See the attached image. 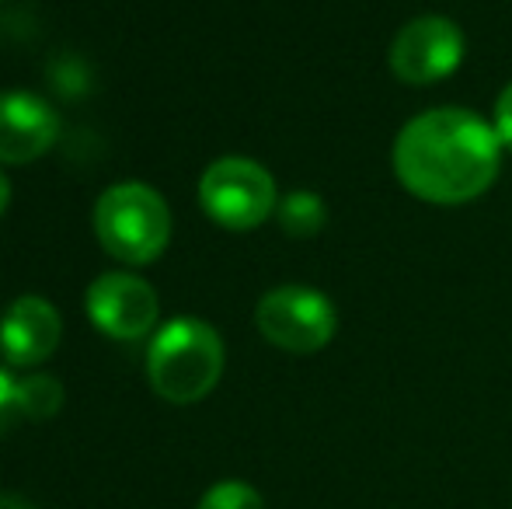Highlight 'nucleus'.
<instances>
[{
	"label": "nucleus",
	"mask_w": 512,
	"mask_h": 509,
	"mask_svg": "<svg viewBox=\"0 0 512 509\" xmlns=\"http://www.w3.org/2000/svg\"><path fill=\"white\" fill-rule=\"evenodd\" d=\"M63 339V318L46 297L25 293L0 318V356L11 367L32 370L56 353Z\"/></svg>",
	"instance_id": "obj_9"
},
{
	"label": "nucleus",
	"mask_w": 512,
	"mask_h": 509,
	"mask_svg": "<svg viewBox=\"0 0 512 509\" xmlns=\"http://www.w3.org/2000/svg\"><path fill=\"white\" fill-rule=\"evenodd\" d=\"M227 349L203 318H171L154 332L147 349V381L171 405H196L223 377Z\"/></svg>",
	"instance_id": "obj_2"
},
{
	"label": "nucleus",
	"mask_w": 512,
	"mask_h": 509,
	"mask_svg": "<svg viewBox=\"0 0 512 509\" xmlns=\"http://www.w3.org/2000/svg\"><path fill=\"white\" fill-rule=\"evenodd\" d=\"M0 509H35V506L25 503L21 496H7V492H0Z\"/></svg>",
	"instance_id": "obj_16"
},
{
	"label": "nucleus",
	"mask_w": 512,
	"mask_h": 509,
	"mask_svg": "<svg viewBox=\"0 0 512 509\" xmlns=\"http://www.w3.org/2000/svg\"><path fill=\"white\" fill-rule=\"evenodd\" d=\"M276 220L290 238H314L328 224V203L310 189H293L279 199Z\"/></svg>",
	"instance_id": "obj_10"
},
{
	"label": "nucleus",
	"mask_w": 512,
	"mask_h": 509,
	"mask_svg": "<svg viewBox=\"0 0 512 509\" xmlns=\"http://www.w3.org/2000/svg\"><path fill=\"white\" fill-rule=\"evenodd\" d=\"M196 509H265V499L258 496L255 485L241 482V478H223V482L209 485Z\"/></svg>",
	"instance_id": "obj_12"
},
{
	"label": "nucleus",
	"mask_w": 512,
	"mask_h": 509,
	"mask_svg": "<svg viewBox=\"0 0 512 509\" xmlns=\"http://www.w3.org/2000/svg\"><path fill=\"white\" fill-rule=\"evenodd\" d=\"M502 154L506 147L488 119L460 105H443L401 126L391 168L408 196L432 206H464L495 185Z\"/></svg>",
	"instance_id": "obj_1"
},
{
	"label": "nucleus",
	"mask_w": 512,
	"mask_h": 509,
	"mask_svg": "<svg viewBox=\"0 0 512 509\" xmlns=\"http://www.w3.org/2000/svg\"><path fill=\"white\" fill-rule=\"evenodd\" d=\"M492 126H495V133H499L502 147H506L509 154H512V81L499 91V98H495Z\"/></svg>",
	"instance_id": "obj_13"
},
{
	"label": "nucleus",
	"mask_w": 512,
	"mask_h": 509,
	"mask_svg": "<svg viewBox=\"0 0 512 509\" xmlns=\"http://www.w3.org/2000/svg\"><path fill=\"white\" fill-rule=\"evenodd\" d=\"M199 206L223 231H255L276 213V178L255 157H216L199 178Z\"/></svg>",
	"instance_id": "obj_4"
},
{
	"label": "nucleus",
	"mask_w": 512,
	"mask_h": 509,
	"mask_svg": "<svg viewBox=\"0 0 512 509\" xmlns=\"http://www.w3.org/2000/svg\"><path fill=\"white\" fill-rule=\"evenodd\" d=\"M18 381L0 367V433L18 419Z\"/></svg>",
	"instance_id": "obj_14"
},
{
	"label": "nucleus",
	"mask_w": 512,
	"mask_h": 509,
	"mask_svg": "<svg viewBox=\"0 0 512 509\" xmlns=\"http://www.w3.org/2000/svg\"><path fill=\"white\" fill-rule=\"evenodd\" d=\"M60 140V116L35 91H0V164H32Z\"/></svg>",
	"instance_id": "obj_8"
},
{
	"label": "nucleus",
	"mask_w": 512,
	"mask_h": 509,
	"mask_svg": "<svg viewBox=\"0 0 512 509\" xmlns=\"http://www.w3.org/2000/svg\"><path fill=\"white\" fill-rule=\"evenodd\" d=\"M63 408V384L53 374H25L18 381V412L32 422L53 419Z\"/></svg>",
	"instance_id": "obj_11"
},
{
	"label": "nucleus",
	"mask_w": 512,
	"mask_h": 509,
	"mask_svg": "<svg viewBox=\"0 0 512 509\" xmlns=\"http://www.w3.org/2000/svg\"><path fill=\"white\" fill-rule=\"evenodd\" d=\"M467 39L460 25L446 14H418L405 21L387 49V67L401 84L425 88L439 84L464 63Z\"/></svg>",
	"instance_id": "obj_6"
},
{
	"label": "nucleus",
	"mask_w": 512,
	"mask_h": 509,
	"mask_svg": "<svg viewBox=\"0 0 512 509\" xmlns=\"http://www.w3.org/2000/svg\"><path fill=\"white\" fill-rule=\"evenodd\" d=\"M7 203H11V178H7L4 168H0V217H4Z\"/></svg>",
	"instance_id": "obj_15"
},
{
	"label": "nucleus",
	"mask_w": 512,
	"mask_h": 509,
	"mask_svg": "<svg viewBox=\"0 0 512 509\" xmlns=\"http://www.w3.org/2000/svg\"><path fill=\"white\" fill-rule=\"evenodd\" d=\"M84 311H88L91 325L108 339L136 342L147 332H157L161 300L147 279L133 276V272H105L88 286Z\"/></svg>",
	"instance_id": "obj_7"
},
{
	"label": "nucleus",
	"mask_w": 512,
	"mask_h": 509,
	"mask_svg": "<svg viewBox=\"0 0 512 509\" xmlns=\"http://www.w3.org/2000/svg\"><path fill=\"white\" fill-rule=\"evenodd\" d=\"M95 238L115 262L150 265L171 241V206L147 182H115L95 203Z\"/></svg>",
	"instance_id": "obj_3"
},
{
	"label": "nucleus",
	"mask_w": 512,
	"mask_h": 509,
	"mask_svg": "<svg viewBox=\"0 0 512 509\" xmlns=\"http://www.w3.org/2000/svg\"><path fill=\"white\" fill-rule=\"evenodd\" d=\"M255 325L265 342L293 356L321 353L338 332V311L328 293L286 283L269 290L255 307Z\"/></svg>",
	"instance_id": "obj_5"
}]
</instances>
